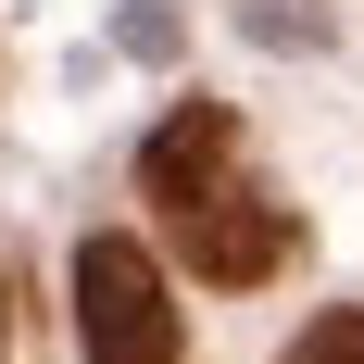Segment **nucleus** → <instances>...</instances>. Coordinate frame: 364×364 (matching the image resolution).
<instances>
[{
	"mask_svg": "<svg viewBox=\"0 0 364 364\" xmlns=\"http://www.w3.org/2000/svg\"><path fill=\"white\" fill-rule=\"evenodd\" d=\"M75 339L88 364H176V301H164V264L139 239H88L75 252Z\"/></svg>",
	"mask_w": 364,
	"mask_h": 364,
	"instance_id": "nucleus-2",
	"label": "nucleus"
},
{
	"mask_svg": "<svg viewBox=\"0 0 364 364\" xmlns=\"http://www.w3.org/2000/svg\"><path fill=\"white\" fill-rule=\"evenodd\" d=\"M0 352H13V277H0Z\"/></svg>",
	"mask_w": 364,
	"mask_h": 364,
	"instance_id": "nucleus-4",
	"label": "nucleus"
},
{
	"mask_svg": "<svg viewBox=\"0 0 364 364\" xmlns=\"http://www.w3.org/2000/svg\"><path fill=\"white\" fill-rule=\"evenodd\" d=\"M139 188H151V214H164V239L188 252V277H214V289H264V277L289 264V239H301L289 201L252 188L226 101H176L164 113L151 151H139Z\"/></svg>",
	"mask_w": 364,
	"mask_h": 364,
	"instance_id": "nucleus-1",
	"label": "nucleus"
},
{
	"mask_svg": "<svg viewBox=\"0 0 364 364\" xmlns=\"http://www.w3.org/2000/svg\"><path fill=\"white\" fill-rule=\"evenodd\" d=\"M289 364H364V314H314Z\"/></svg>",
	"mask_w": 364,
	"mask_h": 364,
	"instance_id": "nucleus-3",
	"label": "nucleus"
}]
</instances>
